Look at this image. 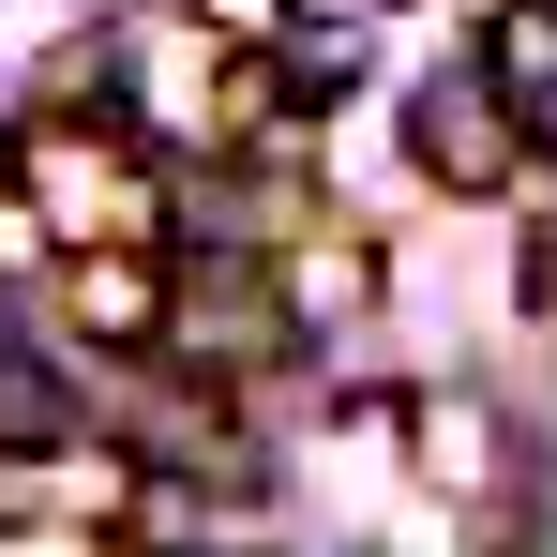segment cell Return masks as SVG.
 <instances>
[{"instance_id": "6da1fadb", "label": "cell", "mask_w": 557, "mask_h": 557, "mask_svg": "<svg viewBox=\"0 0 557 557\" xmlns=\"http://www.w3.org/2000/svg\"><path fill=\"white\" fill-rule=\"evenodd\" d=\"M407 151H422V182L497 196L512 166H528V106L497 91L482 61H453V76H422V91H407Z\"/></svg>"}, {"instance_id": "7a4b0ae2", "label": "cell", "mask_w": 557, "mask_h": 557, "mask_svg": "<svg viewBox=\"0 0 557 557\" xmlns=\"http://www.w3.org/2000/svg\"><path fill=\"white\" fill-rule=\"evenodd\" d=\"M61 317L106 332V347H151V332H182V272H151V257H61Z\"/></svg>"}, {"instance_id": "3957f363", "label": "cell", "mask_w": 557, "mask_h": 557, "mask_svg": "<svg viewBox=\"0 0 557 557\" xmlns=\"http://www.w3.org/2000/svg\"><path fill=\"white\" fill-rule=\"evenodd\" d=\"M182 332L196 347H272L286 301L257 286V257H182Z\"/></svg>"}, {"instance_id": "277c9868", "label": "cell", "mask_w": 557, "mask_h": 557, "mask_svg": "<svg viewBox=\"0 0 557 557\" xmlns=\"http://www.w3.org/2000/svg\"><path fill=\"white\" fill-rule=\"evenodd\" d=\"M482 76L543 121L557 106V0H497V15H482Z\"/></svg>"}, {"instance_id": "5b68a950", "label": "cell", "mask_w": 557, "mask_h": 557, "mask_svg": "<svg viewBox=\"0 0 557 557\" xmlns=\"http://www.w3.org/2000/svg\"><path fill=\"white\" fill-rule=\"evenodd\" d=\"M46 437H76V392H61L46 362L0 347V453H46Z\"/></svg>"}, {"instance_id": "8992f818", "label": "cell", "mask_w": 557, "mask_h": 557, "mask_svg": "<svg viewBox=\"0 0 557 557\" xmlns=\"http://www.w3.org/2000/svg\"><path fill=\"white\" fill-rule=\"evenodd\" d=\"M286 106H301V121L347 106V30H301V46H286Z\"/></svg>"}]
</instances>
